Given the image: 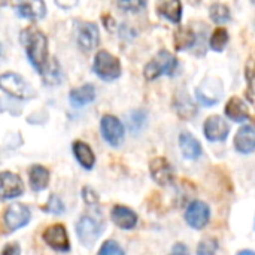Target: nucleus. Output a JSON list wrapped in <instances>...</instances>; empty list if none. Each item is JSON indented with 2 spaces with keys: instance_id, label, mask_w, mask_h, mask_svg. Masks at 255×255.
<instances>
[{
  "instance_id": "1",
  "label": "nucleus",
  "mask_w": 255,
  "mask_h": 255,
  "mask_svg": "<svg viewBox=\"0 0 255 255\" xmlns=\"http://www.w3.org/2000/svg\"><path fill=\"white\" fill-rule=\"evenodd\" d=\"M21 43L28 61L40 73L48 63V42L45 34L36 27H27L21 31Z\"/></svg>"
},
{
  "instance_id": "2",
  "label": "nucleus",
  "mask_w": 255,
  "mask_h": 255,
  "mask_svg": "<svg viewBox=\"0 0 255 255\" xmlns=\"http://www.w3.org/2000/svg\"><path fill=\"white\" fill-rule=\"evenodd\" d=\"M0 90L9 94L10 97L19 99V100H28L34 97V90L30 84L25 82V79L13 72H7L0 75Z\"/></svg>"
},
{
  "instance_id": "3",
  "label": "nucleus",
  "mask_w": 255,
  "mask_h": 255,
  "mask_svg": "<svg viewBox=\"0 0 255 255\" xmlns=\"http://www.w3.org/2000/svg\"><path fill=\"white\" fill-rule=\"evenodd\" d=\"M93 70L103 81H115L121 76L120 60L108 51H99L96 54Z\"/></svg>"
},
{
  "instance_id": "4",
  "label": "nucleus",
  "mask_w": 255,
  "mask_h": 255,
  "mask_svg": "<svg viewBox=\"0 0 255 255\" xmlns=\"http://www.w3.org/2000/svg\"><path fill=\"white\" fill-rule=\"evenodd\" d=\"M178 67V60L167 51H160L146 66L143 75L148 81H154L161 75H172Z\"/></svg>"
},
{
  "instance_id": "5",
  "label": "nucleus",
  "mask_w": 255,
  "mask_h": 255,
  "mask_svg": "<svg viewBox=\"0 0 255 255\" xmlns=\"http://www.w3.org/2000/svg\"><path fill=\"white\" fill-rule=\"evenodd\" d=\"M102 233H103V226L100 224L99 220L90 215L81 217V220L76 224V235L84 247H93L96 241L102 236Z\"/></svg>"
},
{
  "instance_id": "6",
  "label": "nucleus",
  "mask_w": 255,
  "mask_h": 255,
  "mask_svg": "<svg viewBox=\"0 0 255 255\" xmlns=\"http://www.w3.org/2000/svg\"><path fill=\"white\" fill-rule=\"evenodd\" d=\"M100 131L103 139L111 146H120L124 139V126L114 115H105L100 121Z\"/></svg>"
},
{
  "instance_id": "7",
  "label": "nucleus",
  "mask_w": 255,
  "mask_h": 255,
  "mask_svg": "<svg viewBox=\"0 0 255 255\" xmlns=\"http://www.w3.org/2000/svg\"><path fill=\"white\" fill-rule=\"evenodd\" d=\"M211 218V209L206 203L194 200L188 205L185 211V221L194 230H202L208 226Z\"/></svg>"
},
{
  "instance_id": "8",
  "label": "nucleus",
  "mask_w": 255,
  "mask_h": 255,
  "mask_svg": "<svg viewBox=\"0 0 255 255\" xmlns=\"http://www.w3.org/2000/svg\"><path fill=\"white\" fill-rule=\"evenodd\" d=\"M42 239L54 251L67 253L70 250V242H69V238L66 233V227L63 224H54V226H49L48 229H45Z\"/></svg>"
},
{
  "instance_id": "9",
  "label": "nucleus",
  "mask_w": 255,
  "mask_h": 255,
  "mask_svg": "<svg viewBox=\"0 0 255 255\" xmlns=\"http://www.w3.org/2000/svg\"><path fill=\"white\" fill-rule=\"evenodd\" d=\"M31 214L30 209L25 205L16 203L6 209L4 212V226L9 232H16L22 227H25L30 223Z\"/></svg>"
},
{
  "instance_id": "10",
  "label": "nucleus",
  "mask_w": 255,
  "mask_h": 255,
  "mask_svg": "<svg viewBox=\"0 0 255 255\" xmlns=\"http://www.w3.org/2000/svg\"><path fill=\"white\" fill-rule=\"evenodd\" d=\"M76 39L82 51H93L100 42L99 27L94 22H79L76 25Z\"/></svg>"
},
{
  "instance_id": "11",
  "label": "nucleus",
  "mask_w": 255,
  "mask_h": 255,
  "mask_svg": "<svg viewBox=\"0 0 255 255\" xmlns=\"http://www.w3.org/2000/svg\"><path fill=\"white\" fill-rule=\"evenodd\" d=\"M24 193L22 181L12 172H0V199L10 200L16 199Z\"/></svg>"
},
{
  "instance_id": "12",
  "label": "nucleus",
  "mask_w": 255,
  "mask_h": 255,
  "mask_svg": "<svg viewBox=\"0 0 255 255\" xmlns=\"http://www.w3.org/2000/svg\"><path fill=\"white\" fill-rule=\"evenodd\" d=\"M205 136L211 142H223L229 137L230 126L226 123L224 118L218 115H212L205 121Z\"/></svg>"
},
{
  "instance_id": "13",
  "label": "nucleus",
  "mask_w": 255,
  "mask_h": 255,
  "mask_svg": "<svg viewBox=\"0 0 255 255\" xmlns=\"http://www.w3.org/2000/svg\"><path fill=\"white\" fill-rule=\"evenodd\" d=\"M16 13L27 19H40L46 13L43 0H15Z\"/></svg>"
},
{
  "instance_id": "14",
  "label": "nucleus",
  "mask_w": 255,
  "mask_h": 255,
  "mask_svg": "<svg viewBox=\"0 0 255 255\" xmlns=\"http://www.w3.org/2000/svg\"><path fill=\"white\" fill-rule=\"evenodd\" d=\"M151 176L158 185H169L173 181V169L164 157H157L149 164Z\"/></svg>"
},
{
  "instance_id": "15",
  "label": "nucleus",
  "mask_w": 255,
  "mask_h": 255,
  "mask_svg": "<svg viewBox=\"0 0 255 255\" xmlns=\"http://www.w3.org/2000/svg\"><path fill=\"white\" fill-rule=\"evenodd\" d=\"M111 218L115 226H118L123 230H133L137 224V215L134 211H131L127 206L117 205L111 211Z\"/></svg>"
},
{
  "instance_id": "16",
  "label": "nucleus",
  "mask_w": 255,
  "mask_h": 255,
  "mask_svg": "<svg viewBox=\"0 0 255 255\" xmlns=\"http://www.w3.org/2000/svg\"><path fill=\"white\" fill-rule=\"evenodd\" d=\"M235 148L241 154H251L255 149V130L251 124L239 128L235 136Z\"/></svg>"
},
{
  "instance_id": "17",
  "label": "nucleus",
  "mask_w": 255,
  "mask_h": 255,
  "mask_svg": "<svg viewBox=\"0 0 255 255\" xmlns=\"http://www.w3.org/2000/svg\"><path fill=\"white\" fill-rule=\"evenodd\" d=\"M226 115L235 123H245L251 118L250 109L239 97H232L226 105Z\"/></svg>"
},
{
  "instance_id": "18",
  "label": "nucleus",
  "mask_w": 255,
  "mask_h": 255,
  "mask_svg": "<svg viewBox=\"0 0 255 255\" xmlns=\"http://www.w3.org/2000/svg\"><path fill=\"white\" fill-rule=\"evenodd\" d=\"M72 151H73V155H75V158L78 160V163H79L85 170H91V169L94 167L96 157H94V152H93V149L90 148V145H87V143L82 142V140H76V142H73V145H72Z\"/></svg>"
},
{
  "instance_id": "19",
  "label": "nucleus",
  "mask_w": 255,
  "mask_h": 255,
  "mask_svg": "<svg viewBox=\"0 0 255 255\" xmlns=\"http://www.w3.org/2000/svg\"><path fill=\"white\" fill-rule=\"evenodd\" d=\"M179 146L185 158L188 160H197L202 155V145L200 142L188 131L181 133L179 136Z\"/></svg>"
},
{
  "instance_id": "20",
  "label": "nucleus",
  "mask_w": 255,
  "mask_h": 255,
  "mask_svg": "<svg viewBox=\"0 0 255 255\" xmlns=\"http://www.w3.org/2000/svg\"><path fill=\"white\" fill-rule=\"evenodd\" d=\"M157 10L161 16L169 19L170 22H181L182 18V6L179 0H158Z\"/></svg>"
},
{
  "instance_id": "21",
  "label": "nucleus",
  "mask_w": 255,
  "mask_h": 255,
  "mask_svg": "<svg viewBox=\"0 0 255 255\" xmlns=\"http://www.w3.org/2000/svg\"><path fill=\"white\" fill-rule=\"evenodd\" d=\"M96 99V90L91 84H85L79 88H75L69 94L70 105L75 108H82L88 103H91Z\"/></svg>"
},
{
  "instance_id": "22",
  "label": "nucleus",
  "mask_w": 255,
  "mask_h": 255,
  "mask_svg": "<svg viewBox=\"0 0 255 255\" xmlns=\"http://www.w3.org/2000/svg\"><path fill=\"white\" fill-rule=\"evenodd\" d=\"M28 178H30V187H31V190L36 191V193H40L49 184V170L46 167L40 166V164H34L30 169Z\"/></svg>"
},
{
  "instance_id": "23",
  "label": "nucleus",
  "mask_w": 255,
  "mask_h": 255,
  "mask_svg": "<svg viewBox=\"0 0 255 255\" xmlns=\"http://www.w3.org/2000/svg\"><path fill=\"white\" fill-rule=\"evenodd\" d=\"M40 75L43 76V81L46 85H58L61 82V78H63L61 69L55 60H52L51 63H46L43 70L40 72Z\"/></svg>"
},
{
  "instance_id": "24",
  "label": "nucleus",
  "mask_w": 255,
  "mask_h": 255,
  "mask_svg": "<svg viewBox=\"0 0 255 255\" xmlns=\"http://www.w3.org/2000/svg\"><path fill=\"white\" fill-rule=\"evenodd\" d=\"M194 42H196V34L190 28H179L175 33V46L178 51L193 46Z\"/></svg>"
},
{
  "instance_id": "25",
  "label": "nucleus",
  "mask_w": 255,
  "mask_h": 255,
  "mask_svg": "<svg viewBox=\"0 0 255 255\" xmlns=\"http://www.w3.org/2000/svg\"><path fill=\"white\" fill-rule=\"evenodd\" d=\"M227 43H229V31H227L226 28H223V27L217 28V30L212 33L211 40H209L211 48H212L214 51H217V52H221V51L226 48Z\"/></svg>"
},
{
  "instance_id": "26",
  "label": "nucleus",
  "mask_w": 255,
  "mask_h": 255,
  "mask_svg": "<svg viewBox=\"0 0 255 255\" xmlns=\"http://www.w3.org/2000/svg\"><path fill=\"white\" fill-rule=\"evenodd\" d=\"M209 13H211L212 21H214V22H217V24L229 22V21H230V18H232L229 7H227L226 4H223V3H215V4H212V6H211V12H209Z\"/></svg>"
},
{
  "instance_id": "27",
  "label": "nucleus",
  "mask_w": 255,
  "mask_h": 255,
  "mask_svg": "<svg viewBox=\"0 0 255 255\" xmlns=\"http://www.w3.org/2000/svg\"><path fill=\"white\" fill-rule=\"evenodd\" d=\"M217 251L218 241L215 238H205L197 247V255H217Z\"/></svg>"
},
{
  "instance_id": "28",
  "label": "nucleus",
  "mask_w": 255,
  "mask_h": 255,
  "mask_svg": "<svg viewBox=\"0 0 255 255\" xmlns=\"http://www.w3.org/2000/svg\"><path fill=\"white\" fill-rule=\"evenodd\" d=\"M42 209L45 212H48V214H52V215H61L64 212V205H63V202H61V199L58 196H54L52 194L48 199V202L43 205Z\"/></svg>"
},
{
  "instance_id": "29",
  "label": "nucleus",
  "mask_w": 255,
  "mask_h": 255,
  "mask_svg": "<svg viewBox=\"0 0 255 255\" xmlns=\"http://www.w3.org/2000/svg\"><path fill=\"white\" fill-rule=\"evenodd\" d=\"M118 6L127 12H140L145 6V0H118Z\"/></svg>"
},
{
  "instance_id": "30",
  "label": "nucleus",
  "mask_w": 255,
  "mask_h": 255,
  "mask_svg": "<svg viewBox=\"0 0 255 255\" xmlns=\"http://www.w3.org/2000/svg\"><path fill=\"white\" fill-rule=\"evenodd\" d=\"M97 255H126V254H124L123 248H121L117 242H114V241H108V242H105V244L102 245V248H100V251H99V254Z\"/></svg>"
},
{
  "instance_id": "31",
  "label": "nucleus",
  "mask_w": 255,
  "mask_h": 255,
  "mask_svg": "<svg viewBox=\"0 0 255 255\" xmlns=\"http://www.w3.org/2000/svg\"><path fill=\"white\" fill-rule=\"evenodd\" d=\"M82 199L87 205H96L99 203V194L91 188V187H84L82 188Z\"/></svg>"
},
{
  "instance_id": "32",
  "label": "nucleus",
  "mask_w": 255,
  "mask_h": 255,
  "mask_svg": "<svg viewBox=\"0 0 255 255\" xmlns=\"http://www.w3.org/2000/svg\"><path fill=\"white\" fill-rule=\"evenodd\" d=\"M21 254V248L18 244H7L3 250L1 255H19Z\"/></svg>"
},
{
  "instance_id": "33",
  "label": "nucleus",
  "mask_w": 255,
  "mask_h": 255,
  "mask_svg": "<svg viewBox=\"0 0 255 255\" xmlns=\"http://www.w3.org/2000/svg\"><path fill=\"white\" fill-rule=\"evenodd\" d=\"M170 255H190V253H188V248H187L184 244H176V245L173 247Z\"/></svg>"
},
{
  "instance_id": "34",
  "label": "nucleus",
  "mask_w": 255,
  "mask_h": 255,
  "mask_svg": "<svg viewBox=\"0 0 255 255\" xmlns=\"http://www.w3.org/2000/svg\"><path fill=\"white\" fill-rule=\"evenodd\" d=\"M55 3L63 9H70L78 4V0H55Z\"/></svg>"
},
{
  "instance_id": "35",
  "label": "nucleus",
  "mask_w": 255,
  "mask_h": 255,
  "mask_svg": "<svg viewBox=\"0 0 255 255\" xmlns=\"http://www.w3.org/2000/svg\"><path fill=\"white\" fill-rule=\"evenodd\" d=\"M238 255H254V253L250 251V250H245V251H241Z\"/></svg>"
},
{
  "instance_id": "36",
  "label": "nucleus",
  "mask_w": 255,
  "mask_h": 255,
  "mask_svg": "<svg viewBox=\"0 0 255 255\" xmlns=\"http://www.w3.org/2000/svg\"><path fill=\"white\" fill-rule=\"evenodd\" d=\"M0 55H1V46H0Z\"/></svg>"
},
{
  "instance_id": "37",
  "label": "nucleus",
  "mask_w": 255,
  "mask_h": 255,
  "mask_svg": "<svg viewBox=\"0 0 255 255\" xmlns=\"http://www.w3.org/2000/svg\"><path fill=\"white\" fill-rule=\"evenodd\" d=\"M253 1H254V0H253Z\"/></svg>"
}]
</instances>
